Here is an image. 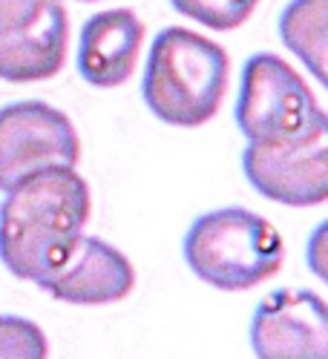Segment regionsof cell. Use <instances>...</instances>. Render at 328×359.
<instances>
[{
  "label": "cell",
  "mask_w": 328,
  "mask_h": 359,
  "mask_svg": "<svg viewBox=\"0 0 328 359\" xmlns=\"http://www.w3.org/2000/svg\"><path fill=\"white\" fill-rule=\"evenodd\" d=\"M89 210V184L75 167L23 178L0 201V262L12 276L41 285L84 233Z\"/></svg>",
  "instance_id": "obj_1"
},
{
  "label": "cell",
  "mask_w": 328,
  "mask_h": 359,
  "mask_svg": "<svg viewBox=\"0 0 328 359\" xmlns=\"http://www.w3.org/2000/svg\"><path fill=\"white\" fill-rule=\"evenodd\" d=\"M230 57L225 46L185 26H167L147 55L141 95L159 121L202 127L219 112L228 93Z\"/></svg>",
  "instance_id": "obj_2"
},
{
  "label": "cell",
  "mask_w": 328,
  "mask_h": 359,
  "mask_svg": "<svg viewBox=\"0 0 328 359\" xmlns=\"http://www.w3.org/2000/svg\"><path fill=\"white\" fill-rule=\"evenodd\" d=\"M185 262L196 279L219 290H251L280 273V230L245 207L202 213L185 233Z\"/></svg>",
  "instance_id": "obj_3"
},
{
  "label": "cell",
  "mask_w": 328,
  "mask_h": 359,
  "mask_svg": "<svg viewBox=\"0 0 328 359\" xmlns=\"http://www.w3.org/2000/svg\"><path fill=\"white\" fill-rule=\"evenodd\" d=\"M320 107L306 78L274 52L251 55L242 67L236 127L248 144H280L303 135Z\"/></svg>",
  "instance_id": "obj_4"
},
{
  "label": "cell",
  "mask_w": 328,
  "mask_h": 359,
  "mask_svg": "<svg viewBox=\"0 0 328 359\" xmlns=\"http://www.w3.org/2000/svg\"><path fill=\"white\" fill-rule=\"evenodd\" d=\"M248 184L277 204L314 207L328 201V112L291 141L248 144L242 149Z\"/></svg>",
  "instance_id": "obj_5"
},
{
  "label": "cell",
  "mask_w": 328,
  "mask_h": 359,
  "mask_svg": "<svg viewBox=\"0 0 328 359\" xmlns=\"http://www.w3.org/2000/svg\"><path fill=\"white\" fill-rule=\"evenodd\" d=\"M81 138L70 115L44 101L0 107V190L49 167H75Z\"/></svg>",
  "instance_id": "obj_6"
},
{
  "label": "cell",
  "mask_w": 328,
  "mask_h": 359,
  "mask_svg": "<svg viewBox=\"0 0 328 359\" xmlns=\"http://www.w3.org/2000/svg\"><path fill=\"white\" fill-rule=\"evenodd\" d=\"M70 18L61 0H0V81L35 83L67 64Z\"/></svg>",
  "instance_id": "obj_7"
},
{
  "label": "cell",
  "mask_w": 328,
  "mask_h": 359,
  "mask_svg": "<svg viewBox=\"0 0 328 359\" xmlns=\"http://www.w3.org/2000/svg\"><path fill=\"white\" fill-rule=\"evenodd\" d=\"M256 359H328V302L314 290L268 293L251 319Z\"/></svg>",
  "instance_id": "obj_8"
},
{
  "label": "cell",
  "mask_w": 328,
  "mask_h": 359,
  "mask_svg": "<svg viewBox=\"0 0 328 359\" xmlns=\"http://www.w3.org/2000/svg\"><path fill=\"white\" fill-rule=\"evenodd\" d=\"M38 287L67 305H115L136 287V267L118 248L81 233Z\"/></svg>",
  "instance_id": "obj_9"
},
{
  "label": "cell",
  "mask_w": 328,
  "mask_h": 359,
  "mask_svg": "<svg viewBox=\"0 0 328 359\" xmlns=\"http://www.w3.org/2000/svg\"><path fill=\"white\" fill-rule=\"evenodd\" d=\"M144 43V23L133 9L96 12L78 38V72L98 89H115L130 81Z\"/></svg>",
  "instance_id": "obj_10"
},
{
  "label": "cell",
  "mask_w": 328,
  "mask_h": 359,
  "mask_svg": "<svg viewBox=\"0 0 328 359\" xmlns=\"http://www.w3.org/2000/svg\"><path fill=\"white\" fill-rule=\"evenodd\" d=\"M280 41L328 89V0H291L280 15Z\"/></svg>",
  "instance_id": "obj_11"
},
{
  "label": "cell",
  "mask_w": 328,
  "mask_h": 359,
  "mask_svg": "<svg viewBox=\"0 0 328 359\" xmlns=\"http://www.w3.org/2000/svg\"><path fill=\"white\" fill-rule=\"evenodd\" d=\"M259 0H170V6L207 29L233 32L240 29L256 9Z\"/></svg>",
  "instance_id": "obj_12"
},
{
  "label": "cell",
  "mask_w": 328,
  "mask_h": 359,
  "mask_svg": "<svg viewBox=\"0 0 328 359\" xmlns=\"http://www.w3.org/2000/svg\"><path fill=\"white\" fill-rule=\"evenodd\" d=\"M0 359H49V342L41 325L0 313Z\"/></svg>",
  "instance_id": "obj_13"
},
{
  "label": "cell",
  "mask_w": 328,
  "mask_h": 359,
  "mask_svg": "<svg viewBox=\"0 0 328 359\" xmlns=\"http://www.w3.org/2000/svg\"><path fill=\"white\" fill-rule=\"evenodd\" d=\"M306 262L311 267V273L328 285V219L320 222L311 236H308V245H306Z\"/></svg>",
  "instance_id": "obj_14"
},
{
  "label": "cell",
  "mask_w": 328,
  "mask_h": 359,
  "mask_svg": "<svg viewBox=\"0 0 328 359\" xmlns=\"http://www.w3.org/2000/svg\"><path fill=\"white\" fill-rule=\"evenodd\" d=\"M81 4H98V0H81Z\"/></svg>",
  "instance_id": "obj_15"
}]
</instances>
